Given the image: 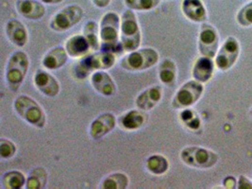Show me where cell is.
Here are the masks:
<instances>
[{
    "mask_svg": "<svg viewBox=\"0 0 252 189\" xmlns=\"http://www.w3.org/2000/svg\"><path fill=\"white\" fill-rule=\"evenodd\" d=\"M129 179L125 173L115 172L104 178L100 184V189H125L128 187Z\"/></svg>",
    "mask_w": 252,
    "mask_h": 189,
    "instance_id": "4316f807",
    "label": "cell"
},
{
    "mask_svg": "<svg viewBox=\"0 0 252 189\" xmlns=\"http://www.w3.org/2000/svg\"><path fill=\"white\" fill-rule=\"evenodd\" d=\"M33 83L36 88L42 94L49 97L56 96L61 90V86L57 79L48 72L42 69H39L35 72Z\"/></svg>",
    "mask_w": 252,
    "mask_h": 189,
    "instance_id": "7c38bea8",
    "label": "cell"
},
{
    "mask_svg": "<svg viewBox=\"0 0 252 189\" xmlns=\"http://www.w3.org/2000/svg\"><path fill=\"white\" fill-rule=\"evenodd\" d=\"M65 47H56L50 49L42 60V64L48 70H57L65 65L68 61Z\"/></svg>",
    "mask_w": 252,
    "mask_h": 189,
    "instance_id": "ffe728a7",
    "label": "cell"
},
{
    "mask_svg": "<svg viewBox=\"0 0 252 189\" xmlns=\"http://www.w3.org/2000/svg\"><path fill=\"white\" fill-rule=\"evenodd\" d=\"M30 67V60L26 52L16 51L10 57L6 67V82L9 88L16 92L28 74Z\"/></svg>",
    "mask_w": 252,
    "mask_h": 189,
    "instance_id": "5b68a950",
    "label": "cell"
},
{
    "mask_svg": "<svg viewBox=\"0 0 252 189\" xmlns=\"http://www.w3.org/2000/svg\"><path fill=\"white\" fill-rule=\"evenodd\" d=\"M42 3H45V4H49V5H52V4H59V3H62L63 0H40Z\"/></svg>",
    "mask_w": 252,
    "mask_h": 189,
    "instance_id": "d590c367",
    "label": "cell"
},
{
    "mask_svg": "<svg viewBox=\"0 0 252 189\" xmlns=\"http://www.w3.org/2000/svg\"><path fill=\"white\" fill-rule=\"evenodd\" d=\"M219 36L218 31L209 24H202L198 35V50L201 56L215 58L218 54Z\"/></svg>",
    "mask_w": 252,
    "mask_h": 189,
    "instance_id": "30bf717a",
    "label": "cell"
},
{
    "mask_svg": "<svg viewBox=\"0 0 252 189\" xmlns=\"http://www.w3.org/2000/svg\"><path fill=\"white\" fill-rule=\"evenodd\" d=\"M223 186L225 189H236L237 188V181L232 176H228L223 181Z\"/></svg>",
    "mask_w": 252,
    "mask_h": 189,
    "instance_id": "836d02e7",
    "label": "cell"
},
{
    "mask_svg": "<svg viewBox=\"0 0 252 189\" xmlns=\"http://www.w3.org/2000/svg\"><path fill=\"white\" fill-rule=\"evenodd\" d=\"M15 112L20 118L35 128L42 129L46 126V114L33 98L28 95H19L13 103Z\"/></svg>",
    "mask_w": 252,
    "mask_h": 189,
    "instance_id": "277c9868",
    "label": "cell"
},
{
    "mask_svg": "<svg viewBox=\"0 0 252 189\" xmlns=\"http://www.w3.org/2000/svg\"><path fill=\"white\" fill-rule=\"evenodd\" d=\"M27 178L25 177L22 172L17 170H12L6 172L1 178L2 189H20L26 186Z\"/></svg>",
    "mask_w": 252,
    "mask_h": 189,
    "instance_id": "484cf974",
    "label": "cell"
},
{
    "mask_svg": "<svg viewBox=\"0 0 252 189\" xmlns=\"http://www.w3.org/2000/svg\"><path fill=\"white\" fill-rule=\"evenodd\" d=\"M91 1L95 7L103 9V8H106V7L109 6V4L111 3L112 0H91Z\"/></svg>",
    "mask_w": 252,
    "mask_h": 189,
    "instance_id": "e575fe53",
    "label": "cell"
},
{
    "mask_svg": "<svg viewBox=\"0 0 252 189\" xmlns=\"http://www.w3.org/2000/svg\"><path fill=\"white\" fill-rule=\"evenodd\" d=\"M127 9L136 12H147L159 6L160 0H124Z\"/></svg>",
    "mask_w": 252,
    "mask_h": 189,
    "instance_id": "f546056e",
    "label": "cell"
},
{
    "mask_svg": "<svg viewBox=\"0 0 252 189\" xmlns=\"http://www.w3.org/2000/svg\"><path fill=\"white\" fill-rule=\"evenodd\" d=\"M203 83L195 80L189 81L177 91L173 98L172 106L175 109H186L194 105L203 94Z\"/></svg>",
    "mask_w": 252,
    "mask_h": 189,
    "instance_id": "9c48e42d",
    "label": "cell"
},
{
    "mask_svg": "<svg viewBox=\"0 0 252 189\" xmlns=\"http://www.w3.org/2000/svg\"><path fill=\"white\" fill-rule=\"evenodd\" d=\"M65 49L68 53L69 57L73 59H80L88 55L91 47L85 36L76 34L71 36L65 42Z\"/></svg>",
    "mask_w": 252,
    "mask_h": 189,
    "instance_id": "ac0fdd59",
    "label": "cell"
},
{
    "mask_svg": "<svg viewBox=\"0 0 252 189\" xmlns=\"http://www.w3.org/2000/svg\"><path fill=\"white\" fill-rule=\"evenodd\" d=\"M84 11L79 5H69L52 17L49 27L58 32H66L80 23Z\"/></svg>",
    "mask_w": 252,
    "mask_h": 189,
    "instance_id": "ba28073f",
    "label": "cell"
},
{
    "mask_svg": "<svg viewBox=\"0 0 252 189\" xmlns=\"http://www.w3.org/2000/svg\"><path fill=\"white\" fill-rule=\"evenodd\" d=\"M237 21L243 27H250L252 25V2L241 9L237 14Z\"/></svg>",
    "mask_w": 252,
    "mask_h": 189,
    "instance_id": "1f68e13d",
    "label": "cell"
},
{
    "mask_svg": "<svg viewBox=\"0 0 252 189\" xmlns=\"http://www.w3.org/2000/svg\"><path fill=\"white\" fill-rule=\"evenodd\" d=\"M16 146L9 139H0V156L3 159H10L16 154Z\"/></svg>",
    "mask_w": 252,
    "mask_h": 189,
    "instance_id": "4dcf8cb0",
    "label": "cell"
},
{
    "mask_svg": "<svg viewBox=\"0 0 252 189\" xmlns=\"http://www.w3.org/2000/svg\"><path fill=\"white\" fill-rule=\"evenodd\" d=\"M148 115L145 111L138 109L130 110L118 118L119 126L125 130H136L146 125Z\"/></svg>",
    "mask_w": 252,
    "mask_h": 189,
    "instance_id": "e0dca14e",
    "label": "cell"
},
{
    "mask_svg": "<svg viewBox=\"0 0 252 189\" xmlns=\"http://www.w3.org/2000/svg\"><path fill=\"white\" fill-rule=\"evenodd\" d=\"M182 11L187 19L195 23L207 19L206 8L201 0H183Z\"/></svg>",
    "mask_w": 252,
    "mask_h": 189,
    "instance_id": "44dd1931",
    "label": "cell"
},
{
    "mask_svg": "<svg viewBox=\"0 0 252 189\" xmlns=\"http://www.w3.org/2000/svg\"><path fill=\"white\" fill-rule=\"evenodd\" d=\"M146 166L150 173L162 175L169 169V161L161 154H153L148 158Z\"/></svg>",
    "mask_w": 252,
    "mask_h": 189,
    "instance_id": "603a6c76",
    "label": "cell"
},
{
    "mask_svg": "<svg viewBox=\"0 0 252 189\" xmlns=\"http://www.w3.org/2000/svg\"><path fill=\"white\" fill-rule=\"evenodd\" d=\"M116 54L99 50L96 53L81 58L76 67V76L82 79L97 70H108L115 65Z\"/></svg>",
    "mask_w": 252,
    "mask_h": 189,
    "instance_id": "3957f363",
    "label": "cell"
},
{
    "mask_svg": "<svg viewBox=\"0 0 252 189\" xmlns=\"http://www.w3.org/2000/svg\"><path fill=\"white\" fill-rule=\"evenodd\" d=\"M120 40L124 52H131L138 49L141 45V31L137 17L134 12L127 9L121 16Z\"/></svg>",
    "mask_w": 252,
    "mask_h": 189,
    "instance_id": "7a4b0ae2",
    "label": "cell"
},
{
    "mask_svg": "<svg viewBox=\"0 0 252 189\" xmlns=\"http://www.w3.org/2000/svg\"><path fill=\"white\" fill-rule=\"evenodd\" d=\"M47 184V172L42 166L33 168L27 178L26 189H42Z\"/></svg>",
    "mask_w": 252,
    "mask_h": 189,
    "instance_id": "d4e9b609",
    "label": "cell"
},
{
    "mask_svg": "<svg viewBox=\"0 0 252 189\" xmlns=\"http://www.w3.org/2000/svg\"><path fill=\"white\" fill-rule=\"evenodd\" d=\"M162 97V89L159 85L151 86L138 94L135 104L138 109L148 112L159 104Z\"/></svg>",
    "mask_w": 252,
    "mask_h": 189,
    "instance_id": "2e32d148",
    "label": "cell"
},
{
    "mask_svg": "<svg viewBox=\"0 0 252 189\" xmlns=\"http://www.w3.org/2000/svg\"><path fill=\"white\" fill-rule=\"evenodd\" d=\"M251 113H252V112H251Z\"/></svg>",
    "mask_w": 252,
    "mask_h": 189,
    "instance_id": "8d00e7d4",
    "label": "cell"
},
{
    "mask_svg": "<svg viewBox=\"0 0 252 189\" xmlns=\"http://www.w3.org/2000/svg\"><path fill=\"white\" fill-rule=\"evenodd\" d=\"M15 9L24 18L30 20H39L46 14L44 4L36 0H17Z\"/></svg>",
    "mask_w": 252,
    "mask_h": 189,
    "instance_id": "5bb4252c",
    "label": "cell"
},
{
    "mask_svg": "<svg viewBox=\"0 0 252 189\" xmlns=\"http://www.w3.org/2000/svg\"><path fill=\"white\" fill-rule=\"evenodd\" d=\"M83 35L90 44L93 51L100 50V38H99V26L94 21H88L84 25Z\"/></svg>",
    "mask_w": 252,
    "mask_h": 189,
    "instance_id": "83f0119b",
    "label": "cell"
},
{
    "mask_svg": "<svg viewBox=\"0 0 252 189\" xmlns=\"http://www.w3.org/2000/svg\"><path fill=\"white\" fill-rule=\"evenodd\" d=\"M181 159L186 165L195 168H211L217 165L218 154L202 147H186L181 153Z\"/></svg>",
    "mask_w": 252,
    "mask_h": 189,
    "instance_id": "52a82bcc",
    "label": "cell"
},
{
    "mask_svg": "<svg viewBox=\"0 0 252 189\" xmlns=\"http://www.w3.org/2000/svg\"><path fill=\"white\" fill-rule=\"evenodd\" d=\"M90 82L93 88L99 94L112 96L116 92V86L112 77L105 70L93 72Z\"/></svg>",
    "mask_w": 252,
    "mask_h": 189,
    "instance_id": "9a60e30c",
    "label": "cell"
},
{
    "mask_svg": "<svg viewBox=\"0 0 252 189\" xmlns=\"http://www.w3.org/2000/svg\"><path fill=\"white\" fill-rule=\"evenodd\" d=\"M159 79L160 82L171 86L177 80V66L172 60L166 59L161 62L159 66Z\"/></svg>",
    "mask_w": 252,
    "mask_h": 189,
    "instance_id": "cb8c5ba5",
    "label": "cell"
},
{
    "mask_svg": "<svg viewBox=\"0 0 252 189\" xmlns=\"http://www.w3.org/2000/svg\"><path fill=\"white\" fill-rule=\"evenodd\" d=\"M117 120L115 115L105 113L95 118L90 126V136L94 140L101 139L105 135L115 130Z\"/></svg>",
    "mask_w": 252,
    "mask_h": 189,
    "instance_id": "4fadbf2b",
    "label": "cell"
},
{
    "mask_svg": "<svg viewBox=\"0 0 252 189\" xmlns=\"http://www.w3.org/2000/svg\"><path fill=\"white\" fill-rule=\"evenodd\" d=\"M121 18L115 12L105 13L99 24L100 50L115 54L122 53L123 47L120 40Z\"/></svg>",
    "mask_w": 252,
    "mask_h": 189,
    "instance_id": "6da1fadb",
    "label": "cell"
},
{
    "mask_svg": "<svg viewBox=\"0 0 252 189\" xmlns=\"http://www.w3.org/2000/svg\"><path fill=\"white\" fill-rule=\"evenodd\" d=\"M215 64L216 63H214L212 58L204 56L198 58L195 61L192 70L194 80L201 83H208L214 76Z\"/></svg>",
    "mask_w": 252,
    "mask_h": 189,
    "instance_id": "7402d4cb",
    "label": "cell"
},
{
    "mask_svg": "<svg viewBox=\"0 0 252 189\" xmlns=\"http://www.w3.org/2000/svg\"><path fill=\"white\" fill-rule=\"evenodd\" d=\"M180 118L184 126L187 127L189 130H198L201 126V120L198 115L191 109H184L180 115Z\"/></svg>",
    "mask_w": 252,
    "mask_h": 189,
    "instance_id": "f1b7e54d",
    "label": "cell"
},
{
    "mask_svg": "<svg viewBox=\"0 0 252 189\" xmlns=\"http://www.w3.org/2000/svg\"><path fill=\"white\" fill-rule=\"evenodd\" d=\"M159 53L151 47H145L128 52L120 63L121 67L126 71L147 70L159 62Z\"/></svg>",
    "mask_w": 252,
    "mask_h": 189,
    "instance_id": "8992f818",
    "label": "cell"
},
{
    "mask_svg": "<svg viewBox=\"0 0 252 189\" xmlns=\"http://www.w3.org/2000/svg\"><path fill=\"white\" fill-rule=\"evenodd\" d=\"M6 34L12 45L23 47L29 40V33L23 23L17 19H12L6 25Z\"/></svg>",
    "mask_w": 252,
    "mask_h": 189,
    "instance_id": "d6986e66",
    "label": "cell"
},
{
    "mask_svg": "<svg viewBox=\"0 0 252 189\" xmlns=\"http://www.w3.org/2000/svg\"><path fill=\"white\" fill-rule=\"evenodd\" d=\"M240 45L237 39L229 37L218 51L216 56V65L219 70L227 71L233 66L239 57Z\"/></svg>",
    "mask_w": 252,
    "mask_h": 189,
    "instance_id": "8fae6325",
    "label": "cell"
},
{
    "mask_svg": "<svg viewBox=\"0 0 252 189\" xmlns=\"http://www.w3.org/2000/svg\"><path fill=\"white\" fill-rule=\"evenodd\" d=\"M237 189H252V182L249 178L241 175L237 181Z\"/></svg>",
    "mask_w": 252,
    "mask_h": 189,
    "instance_id": "d6a6232c",
    "label": "cell"
}]
</instances>
